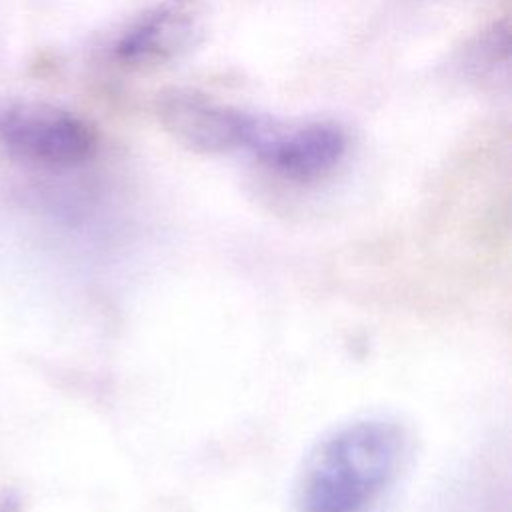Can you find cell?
I'll return each mask as SVG.
<instances>
[{"label": "cell", "instance_id": "cell-2", "mask_svg": "<svg viewBox=\"0 0 512 512\" xmlns=\"http://www.w3.org/2000/svg\"><path fill=\"white\" fill-rule=\"evenodd\" d=\"M0 146L34 164L76 166L94 154L98 134L68 110L0 98Z\"/></svg>", "mask_w": 512, "mask_h": 512}, {"label": "cell", "instance_id": "cell-4", "mask_svg": "<svg viewBox=\"0 0 512 512\" xmlns=\"http://www.w3.org/2000/svg\"><path fill=\"white\" fill-rule=\"evenodd\" d=\"M346 144L344 130L334 122H304L284 130L268 124L252 152L282 178L312 182L338 166Z\"/></svg>", "mask_w": 512, "mask_h": 512}, {"label": "cell", "instance_id": "cell-1", "mask_svg": "<svg viewBox=\"0 0 512 512\" xmlns=\"http://www.w3.org/2000/svg\"><path fill=\"white\" fill-rule=\"evenodd\" d=\"M406 458L404 430L364 418L330 432L304 462L296 484L300 512H370Z\"/></svg>", "mask_w": 512, "mask_h": 512}, {"label": "cell", "instance_id": "cell-5", "mask_svg": "<svg viewBox=\"0 0 512 512\" xmlns=\"http://www.w3.org/2000/svg\"><path fill=\"white\" fill-rule=\"evenodd\" d=\"M196 30L198 16L192 0H164L118 36L114 56L126 66H158L186 50Z\"/></svg>", "mask_w": 512, "mask_h": 512}, {"label": "cell", "instance_id": "cell-3", "mask_svg": "<svg viewBox=\"0 0 512 512\" xmlns=\"http://www.w3.org/2000/svg\"><path fill=\"white\" fill-rule=\"evenodd\" d=\"M156 116L162 128L184 148L220 154L250 148L266 130V122L194 90H170L158 96Z\"/></svg>", "mask_w": 512, "mask_h": 512}]
</instances>
